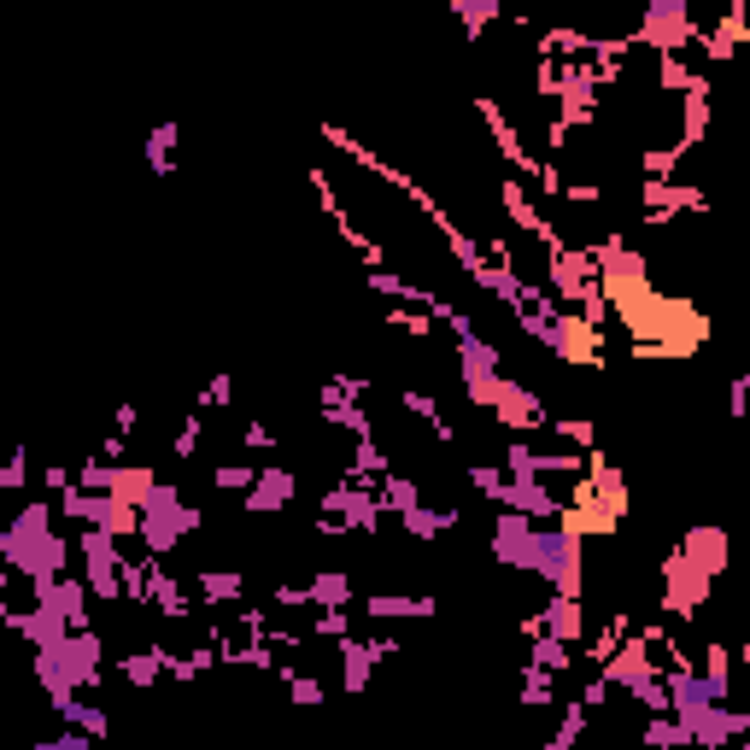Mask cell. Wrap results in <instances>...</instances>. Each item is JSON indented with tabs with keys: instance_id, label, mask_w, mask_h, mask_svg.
<instances>
[{
	"instance_id": "obj_1",
	"label": "cell",
	"mask_w": 750,
	"mask_h": 750,
	"mask_svg": "<svg viewBox=\"0 0 750 750\" xmlns=\"http://www.w3.org/2000/svg\"><path fill=\"white\" fill-rule=\"evenodd\" d=\"M59 505H24L0 528V557H7L12 574L36 581V574H71V557H76V540H65L53 528Z\"/></svg>"
},
{
	"instance_id": "obj_2",
	"label": "cell",
	"mask_w": 750,
	"mask_h": 750,
	"mask_svg": "<svg viewBox=\"0 0 750 750\" xmlns=\"http://www.w3.org/2000/svg\"><path fill=\"white\" fill-rule=\"evenodd\" d=\"M656 581H663V598H656V609H668L675 621H692L703 616V604H710V592H715V574H703L692 557L680 552H663V562H656Z\"/></svg>"
},
{
	"instance_id": "obj_3",
	"label": "cell",
	"mask_w": 750,
	"mask_h": 750,
	"mask_svg": "<svg viewBox=\"0 0 750 750\" xmlns=\"http://www.w3.org/2000/svg\"><path fill=\"white\" fill-rule=\"evenodd\" d=\"M698 29H703V19L686 0H645L633 36H639V47H651V53H686V47H698Z\"/></svg>"
},
{
	"instance_id": "obj_4",
	"label": "cell",
	"mask_w": 750,
	"mask_h": 750,
	"mask_svg": "<svg viewBox=\"0 0 750 750\" xmlns=\"http://www.w3.org/2000/svg\"><path fill=\"white\" fill-rule=\"evenodd\" d=\"M487 545H493V557L505 562V569H516V574H540V545H545V522H540V516H522V510L498 505Z\"/></svg>"
},
{
	"instance_id": "obj_5",
	"label": "cell",
	"mask_w": 750,
	"mask_h": 750,
	"mask_svg": "<svg viewBox=\"0 0 750 750\" xmlns=\"http://www.w3.org/2000/svg\"><path fill=\"white\" fill-rule=\"evenodd\" d=\"M540 574L552 592H586V540L562 522H545V545H540Z\"/></svg>"
},
{
	"instance_id": "obj_6",
	"label": "cell",
	"mask_w": 750,
	"mask_h": 750,
	"mask_svg": "<svg viewBox=\"0 0 750 750\" xmlns=\"http://www.w3.org/2000/svg\"><path fill=\"white\" fill-rule=\"evenodd\" d=\"M680 211H710V199H703V188L692 182H639V217H645L651 229H675Z\"/></svg>"
},
{
	"instance_id": "obj_7",
	"label": "cell",
	"mask_w": 750,
	"mask_h": 750,
	"mask_svg": "<svg viewBox=\"0 0 750 750\" xmlns=\"http://www.w3.org/2000/svg\"><path fill=\"white\" fill-rule=\"evenodd\" d=\"M493 422H498L505 434H528V440H534V434L552 428V411H545V399L534 394V387H522L516 375H505L498 404H493Z\"/></svg>"
},
{
	"instance_id": "obj_8",
	"label": "cell",
	"mask_w": 750,
	"mask_h": 750,
	"mask_svg": "<svg viewBox=\"0 0 750 750\" xmlns=\"http://www.w3.org/2000/svg\"><path fill=\"white\" fill-rule=\"evenodd\" d=\"M335 651H340V692H364V686H370V675H375V663H387V656H394L399 651V639H335Z\"/></svg>"
},
{
	"instance_id": "obj_9",
	"label": "cell",
	"mask_w": 750,
	"mask_h": 750,
	"mask_svg": "<svg viewBox=\"0 0 750 750\" xmlns=\"http://www.w3.org/2000/svg\"><path fill=\"white\" fill-rule=\"evenodd\" d=\"M604 668V680L609 686H616V692H639V686H645V680H656V675H663V668H656V651L645 645V639H639V628L628 633V639H621V645H616V656H609V663H598Z\"/></svg>"
},
{
	"instance_id": "obj_10",
	"label": "cell",
	"mask_w": 750,
	"mask_h": 750,
	"mask_svg": "<svg viewBox=\"0 0 750 750\" xmlns=\"http://www.w3.org/2000/svg\"><path fill=\"white\" fill-rule=\"evenodd\" d=\"M498 206H505V217L528 234V241H540V246H552V241H557L552 217L534 206V188H528V177H505V182H498Z\"/></svg>"
},
{
	"instance_id": "obj_11",
	"label": "cell",
	"mask_w": 750,
	"mask_h": 750,
	"mask_svg": "<svg viewBox=\"0 0 750 750\" xmlns=\"http://www.w3.org/2000/svg\"><path fill=\"white\" fill-rule=\"evenodd\" d=\"M300 498V469L288 463H258V481L246 493V516H281Z\"/></svg>"
},
{
	"instance_id": "obj_12",
	"label": "cell",
	"mask_w": 750,
	"mask_h": 750,
	"mask_svg": "<svg viewBox=\"0 0 750 750\" xmlns=\"http://www.w3.org/2000/svg\"><path fill=\"white\" fill-rule=\"evenodd\" d=\"M680 552L692 557L703 574H715V581L733 569V534H727L722 522H692V528L680 534Z\"/></svg>"
},
{
	"instance_id": "obj_13",
	"label": "cell",
	"mask_w": 750,
	"mask_h": 750,
	"mask_svg": "<svg viewBox=\"0 0 750 750\" xmlns=\"http://www.w3.org/2000/svg\"><path fill=\"white\" fill-rule=\"evenodd\" d=\"M710 94H715V83H710V71H692V83H686V94H680V130H675V147L680 153H692V147H703V135H710Z\"/></svg>"
},
{
	"instance_id": "obj_14",
	"label": "cell",
	"mask_w": 750,
	"mask_h": 750,
	"mask_svg": "<svg viewBox=\"0 0 750 750\" xmlns=\"http://www.w3.org/2000/svg\"><path fill=\"white\" fill-rule=\"evenodd\" d=\"M733 739H750V710H739V703H710L703 710V722L692 727V745H703V750H722V745H733Z\"/></svg>"
},
{
	"instance_id": "obj_15",
	"label": "cell",
	"mask_w": 750,
	"mask_h": 750,
	"mask_svg": "<svg viewBox=\"0 0 750 750\" xmlns=\"http://www.w3.org/2000/svg\"><path fill=\"white\" fill-rule=\"evenodd\" d=\"M434 592H364V616L370 621H428L434 616Z\"/></svg>"
},
{
	"instance_id": "obj_16",
	"label": "cell",
	"mask_w": 750,
	"mask_h": 750,
	"mask_svg": "<svg viewBox=\"0 0 750 750\" xmlns=\"http://www.w3.org/2000/svg\"><path fill=\"white\" fill-rule=\"evenodd\" d=\"M540 616H545V633L569 639V645H586V604L574 598V592H552V604H545Z\"/></svg>"
},
{
	"instance_id": "obj_17",
	"label": "cell",
	"mask_w": 750,
	"mask_h": 750,
	"mask_svg": "<svg viewBox=\"0 0 750 750\" xmlns=\"http://www.w3.org/2000/svg\"><path fill=\"white\" fill-rule=\"evenodd\" d=\"M241 569H194V604L199 609H223V604H241Z\"/></svg>"
},
{
	"instance_id": "obj_18",
	"label": "cell",
	"mask_w": 750,
	"mask_h": 750,
	"mask_svg": "<svg viewBox=\"0 0 750 750\" xmlns=\"http://www.w3.org/2000/svg\"><path fill=\"white\" fill-rule=\"evenodd\" d=\"M592 53V29L581 24H552L534 36V59H586Z\"/></svg>"
},
{
	"instance_id": "obj_19",
	"label": "cell",
	"mask_w": 750,
	"mask_h": 750,
	"mask_svg": "<svg viewBox=\"0 0 750 750\" xmlns=\"http://www.w3.org/2000/svg\"><path fill=\"white\" fill-rule=\"evenodd\" d=\"M399 404H404V411H411V416H422V428H428L440 446H451V440H458V428H451V422H446L440 399H434L428 387H404V394H399Z\"/></svg>"
},
{
	"instance_id": "obj_20",
	"label": "cell",
	"mask_w": 750,
	"mask_h": 750,
	"mask_svg": "<svg viewBox=\"0 0 750 750\" xmlns=\"http://www.w3.org/2000/svg\"><path fill=\"white\" fill-rule=\"evenodd\" d=\"M557 680L552 668H540V663H522L516 668V703H528V710H552L557 703Z\"/></svg>"
},
{
	"instance_id": "obj_21",
	"label": "cell",
	"mask_w": 750,
	"mask_h": 750,
	"mask_svg": "<svg viewBox=\"0 0 750 750\" xmlns=\"http://www.w3.org/2000/svg\"><path fill=\"white\" fill-rule=\"evenodd\" d=\"M311 609H340V604H358V586L347 569H317L311 574Z\"/></svg>"
},
{
	"instance_id": "obj_22",
	"label": "cell",
	"mask_w": 750,
	"mask_h": 750,
	"mask_svg": "<svg viewBox=\"0 0 750 750\" xmlns=\"http://www.w3.org/2000/svg\"><path fill=\"white\" fill-rule=\"evenodd\" d=\"M446 7H451V19L463 24L469 41H481L493 24H505V0H446Z\"/></svg>"
},
{
	"instance_id": "obj_23",
	"label": "cell",
	"mask_w": 750,
	"mask_h": 750,
	"mask_svg": "<svg viewBox=\"0 0 750 750\" xmlns=\"http://www.w3.org/2000/svg\"><path fill=\"white\" fill-rule=\"evenodd\" d=\"M153 487H159V469H147V463H112V481H106V493L130 498V505H147Z\"/></svg>"
},
{
	"instance_id": "obj_24",
	"label": "cell",
	"mask_w": 750,
	"mask_h": 750,
	"mask_svg": "<svg viewBox=\"0 0 750 750\" xmlns=\"http://www.w3.org/2000/svg\"><path fill=\"white\" fill-rule=\"evenodd\" d=\"M118 675L130 680V686H153L159 675H170V651H165V645H135V651L118 663Z\"/></svg>"
},
{
	"instance_id": "obj_25",
	"label": "cell",
	"mask_w": 750,
	"mask_h": 750,
	"mask_svg": "<svg viewBox=\"0 0 750 750\" xmlns=\"http://www.w3.org/2000/svg\"><path fill=\"white\" fill-rule=\"evenodd\" d=\"M387 469H394V458H387V446H375V434H364V440H352V458L340 475L347 481H382Z\"/></svg>"
},
{
	"instance_id": "obj_26",
	"label": "cell",
	"mask_w": 750,
	"mask_h": 750,
	"mask_svg": "<svg viewBox=\"0 0 750 750\" xmlns=\"http://www.w3.org/2000/svg\"><path fill=\"white\" fill-rule=\"evenodd\" d=\"M177 135H182V123H159V130H147V141H141V159H147L153 177L177 170Z\"/></svg>"
},
{
	"instance_id": "obj_27",
	"label": "cell",
	"mask_w": 750,
	"mask_h": 750,
	"mask_svg": "<svg viewBox=\"0 0 750 750\" xmlns=\"http://www.w3.org/2000/svg\"><path fill=\"white\" fill-rule=\"evenodd\" d=\"M574 651H581V645H569V639H557V633H534V639H528V663L552 668V675H569Z\"/></svg>"
},
{
	"instance_id": "obj_28",
	"label": "cell",
	"mask_w": 750,
	"mask_h": 750,
	"mask_svg": "<svg viewBox=\"0 0 750 750\" xmlns=\"http://www.w3.org/2000/svg\"><path fill=\"white\" fill-rule=\"evenodd\" d=\"M375 487H382L387 516H404V510H416V505H422V487H416L411 475H404V469H387V475L375 481Z\"/></svg>"
},
{
	"instance_id": "obj_29",
	"label": "cell",
	"mask_w": 750,
	"mask_h": 750,
	"mask_svg": "<svg viewBox=\"0 0 750 750\" xmlns=\"http://www.w3.org/2000/svg\"><path fill=\"white\" fill-rule=\"evenodd\" d=\"M698 675L710 680L715 698H733V651L722 645V639H710V645H703V668H698Z\"/></svg>"
},
{
	"instance_id": "obj_30",
	"label": "cell",
	"mask_w": 750,
	"mask_h": 750,
	"mask_svg": "<svg viewBox=\"0 0 750 750\" xmlns=\"http://www.w3.org/2000/svg\"><path fill=\"white\" fill-rule=\"evenodd\" d=\"M382 323H387V328H399V335H411V340H428L440 317H434V311H422V305H387V311H382Z\"/></svg>"
},
{
	"instance_id": "obj_31",
	"label": "cell",
	"mask_w": 750,
	"mask_h": 750,
	"mask_svg": "<svg viewBox=\"0 0 750 750\" xmlns=\"http://www.w3.org/2000/svg\"><path fill=\"white\" fill-rule=\"evenodd\" d=\"M639 739L645 745H656V750H668V745H692V733L680 727V715L675 710H656L645 727H639Z\"/></svg>"
},
{
	"instance_id": "obj_32",
	"label": "cell",
	"mask_w": 750,
	"mask_h": 750,
	"mask_svg": "<svg viewBox=\"0 0 750 750\" xmlns=\"http://www.w3.org/2000/svg\"><path fill=\"white\" fill-rule=\"evenodd\" d=\"M281 686H288V698L293 703H328V686L317 680V675H305V668H293V663H281Z\"/></svg>"
},
{
	"instance_id": "obj_33",
	"label": "cell",
	"mask_w": 750,
	"mask_h": 750,
	"mask_svg": "<svg viewBox=\"0 0 750 750\" xmlns=\"http://www.w3.org/2000/svg\"><path fill=\"white\" fill-rule=\"evenodd\" d=\"M586 703L581 698H569V703H562V722H557V733H552V750H574V745H581V733H586Z\"/></svg>"
},
{
	"instance_id": "obj_34",
	"label": "cell",
	"mask_w": 750,
	"mask_h": 750,
	"mask_svg": "<svg viewBox=\"0 0 750 750\" xmlns=\"http://www.w3.org/2000/svg\"><path fill=\"white\" fill-rule=\"evenodd\" d=\"M680 159H686V153L675 147V141H668V147H645V153H639V177H645V182H668Z\"/></svg>"
},
{
	"instance_id": "obj_35",
	"label": "cell",
	"mask_w": 750,
	"mask_h": 750,
	"mask_svg": "<svg viewBox=\"0 0 750 750\" xmlns=\"http://www.w3.org/2000/svg\"><path fill=\"white\" fill-rule=\"evenodd\" d=\"M656 94H686V83H692V65H686L680 53H656Z\"/></svg>"
},
{
	"instance_id": "obj_36",
	"label": "cell",
	"mask_w": 750,
	"mask_h": 750,
	"mask_svg": "<svg viewBox=\"0 0 750 750\" xmlns=\"http://www.w3.org/2000/svg\"><path fill=\"white\" fill-rule=\"evenodd\" d=\"M253 481H258V463H217L211 469L217 493H253Z\"/></svg>"
},
{
	"instance_id": "obj_37",
	"label": "cell",
	"mask_w": 750,
	"mask_h": 750,
	"mask_svg": "<svg viewBox=\"0 0 750 750\" xmlns=\"http://www.w3.org/2000/svg\"><path fill=\"white\" fill-rule=\"evenodd\" d=\"M505 463H469V487H475L481 498H487V505H498V498H505Z\"/></svg>"
},
{
	"instance_id": "obj_38",
	"label": "cell",
	"mask_w": 750,
	"mask_h": 750,
	"mask_svg": "<svg viewBox=\"0 0 750 750\" xmlns=\"http://www.w3.org/2000/svg\"><path fill=\"white\" fill-rule=\"evenodd\" d=\"M347 633H352V604L317 609V616H311V639H328V645H335V639H347Z\"/></svg>"
},
{
	"instance_id": "obj_39",
	"label": "cell",
	"mask_w": 750,
	"mask_h": 750,
	"mask_svg": "<svg viewBox=\"0 0 750 750\" xmlns=\"http://www.w3.org/2000/svg\"><path fill=\"white\" fill-rule=\"evenodd\" d=\"M552 434H557V440H569L574 451H592V446H598V428H592L586 416H552Z\"/></svg>"
},
{
	"instance_id": "obj_40",
	"label": "cell",
	"mask_w": 750,
	"mask_h": 750,
	"mask_svg": "<svg viewBox=\"0 0 750 750\" xmlns=\"http://www.w3.org/2000/svg\"><path fill=\"white\" fill-rule=\"evenodd\" d=\"M223 404H234V375H211L199 387V411H223Z\"/></svg>"
},
{
	"instance_id": "obj_41",
	"label": "cell",
	"mask_w": 750,
	"mask_h": 750,
	"mask_svg": "<svg viewBox=\"0 0 750 750\" xmlns=\"http://www.w3.org/2000/svg\"><path fill=\"white\" fill-rule=\"evenodd\" d=\"M199 440H206V422L188 416L182 428H177V440H170V451H177V458H199Z\"/></svg>"
},
{
	"instance_id": "obj_42",
	"label": "cell",
	"mask_w": 750,
	"mask_h": 750,
	"mask_svg": "<svg viewBox=\"0 0 750 750\" xmlns=\"http://www.w3.org/2000/svg\"><path fill=\"white\" fill-rule=\"evenodd\" d=\"M71 727H83V733H94V739H106V733H112V715H106L100 703H83V710L71 715Z\"/></svg>"
},
{
	"instance_id": "obj_43",
	"label": "cell",
	"mask_w": 750,
	"mask_h": 750,
	"mask_svg": "<svg viewBox=\"0 0 750 750\" xmlns=\"http://www.w3.org/2000/svg\"><path fill=\"white\" fill-rule=\"evenodd\" d=\"M24 481H29V451L19 446V451L7 458V469H0V493H19Z\"/></svg>"
},
{
	"instance_id": "obj_44",
	"label": "cell",
	"mask_w": 750,
	"mask_h": 750,
	"mask_svg": "<svg viewBox=\"0 0 750 750\" xmlns=\"http://www.w3.org/2000/svg\"><path fill=\"white\" fill-rule=\"evenodd\" d=\"M276 440H281V434L270 428V422H246V428H241V446L246 451H270Z\"/></svg>"
},
{
	"instance_id": "obj_45",
	"label": "cell",
	"mask_w": 750,
	"mask_h": 750,
	"mask_svg": "<svg viewBox=\"0 0 750 750\" xmlns=\"http://www.w3.org/2000/svg\"><path fill=\"white\" fill-rule=\"evenodd\" d=\"M270 604L276 609H311V586H276Z\"/></svg>"
},
{
	"instance_id": "obj_46",
	"label": "cell",
	"mask_w": 750,
	"mask_h": 750,
	"mask_svg": "<svg viewBox=\"0 0 750 750\" xmlns=\"http://www.w3.org/2000/svg\"><path fill=\"white\" fill-rule=\"evenodd\" d=\"M41 481H47V493L59 498L65 487H76V469H65V463H47V469H41Z\"/></svg>"
},
{
	"instance_id": "obj_47",
	"label": "cell",
	"mask_w": 750,
	"mask_h": 750,
	"mask_svg": "<svg viewBox=\"0 0 750 750\" xmlns=\"http://www.w3.org/2000/svg\"><path fill=\"white\" fill-rule=\"evenodd\" d=\"M112 428H118V434H135V428H141V411H135L130 399H123L118 411H112Z\"/></svg>"
},
{
	"instance_id": "obj_48",
	"label": "cell",
	"mask_w": 750,
	"mask_h": 750,
	"mask_svg": "<svg viewBox=\"0 0 750 750\" xmlns=\"http://www.w3.org/2000/svg\"><path fill=\"white\" fill-rule=\"evenodd\" d=\"M733 656H739V675H745V692H750V645H745V651H733Z\"/></svg>"
},
{
	"instance_id": "obj_49",
	"label": "cell",
	"mask_w": 750,
	"mask_h": 750,
	"mask_svg": "<svg viewBox=\"0 0 750 750\" xmlns=\"http://www.w3.org/2000/svg\"><path fill=\"white\" fill-rule=\"evenodd\" d=\"M686 7H692V12H698V7H703V12H710V0H686Z\"/></svg>"
}]
</instances>
